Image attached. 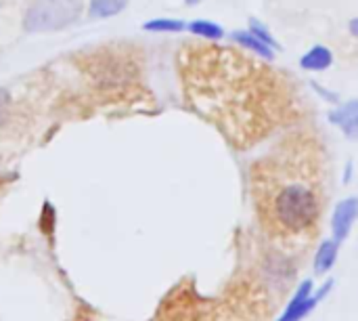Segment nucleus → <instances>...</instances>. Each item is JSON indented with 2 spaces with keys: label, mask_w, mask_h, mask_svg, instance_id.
<instances>
[{
  "label": "nucleus",
  "mask_w": 358,
  "mask_h": 321,
  "mask_svg": "<svg viewBox=\"0 0 358 321\" xmlns=\"http://www.w3.org/2000/svg\"><path fill=\"white\" fill-rule=\"evenodd\" d=\"M185 57L195 109L233 143L254 141L275 124L281 103L273 71L224 46L193 48Z\"/></svg>",
  "instance_id": "obj_1"
},
{
  "label": "nucleus",
  "mask_w": 358,
  "mask_h": 321,
  "mask_svg": "<svg viewBox=\"0 0 358 321\" xmlns=\"http://www.w3.org/2000/svg\"><path fill=\"white\" fill-rule=\"evenodd\" d=\"M268 179L264 191V210L273 227L283 233H304L321 217V191L313 183L308 158L298 160L292 153L275 160L271 172L258 175Z\"/></svg>",
  "instance_id": "obj_2"
},
{
  "label": "nucleus",
  "mask_w": 358,
  "mask_h": 321,
  "mask_svg": "<svg viewBox=\"0 0 358 321\" xmlns=\"http://www.w3.org/2000/svg\"><path fill=\"white\" fill-rule=\"evenodd\" d=\"M84 11V0H29L23 13L27 34H48L73 25Z\"/></svg>",
  "instance_id": "obj_3"
},
{
  "label": "nucleus",
  "mask_w": 358,
  "mask_h": 321,
  "mask_svg": "<svg viewBox=\"0 0 358 321\" xmlns=\"http://www.w3.org/2000/svg\"><path fill=\"white\" fill-rule=\"evenodd\" d=\"M331 288H334V280H327V284L321 286L315 292V282L313 280H304L298 286V290H296L294 299L289 301L287 309L283 311V315L277 321H302L306 315H310L313 309L331 292Z\"/></svg>",
  "instance_id": "obj_4"
},
{
  "label": "nucleus",
  "mask_w": 358,
  "mask_h": 321,
  "mask_svg": "<svg viewBox=\"0 0 358 321\" xmlns=\"http://www.w3.org/2000/svg\"><path fill=\"white\" fill-rule=\"evenodd\" d=\"M358 219V198H346L342 200L334 214H331V233H334V240H338L340 244L350 235L352 231V225Z\"/></svg>",
  "instance_id": "obj_5"
},
{
  "label": "nucleus",
  "mask_w": 358,
  "mask_h": 321,
  "mask_svg": "<svg viewBox=\"0 0 358 321\" xmlns=\"http://www.w3.org/2000/svg\"><path fill=\"white\" fill-rule=\"evenodd\" d=\"M358 101L357 99H352V101H348V103H344V105H340V107H336V109H331L329 111V122L331 124H336V126H340L350 139H358Z\"/></svg>",
  "instance_id": "obj_6"
},
{
  "label": "nucleus",
  "mask_w": 358,
  "mask_h": 321,
  "mask_svg": "<svg viewBox=\"0 0 358 321\" xmlns=\"http://www.w3.org/2000/svg\"><path fill=\"white\" fill-rule=\"evenodd\" d=\"M331 63H334V53L329 46H323V44L313 46L300 59V67L306 71H325L331 67Z\"/></svg>",
  "instance_id": "obj_7"
},
{
  "label": "nucleus",
  "mask_w": 358,
  "mask_h": 321,
  "mask_svg": "<svg viewBox=\"0 0 358 321\" xmlns=\"http://www.w3.org/2000/svg\"><path fill=\"white\" fill-rule=\"evenodd\" d=\"M231 40H235L239 46H243V48H248L252 55H256V57H262V59H266V61H271V59H275V50L271 48V46H266L262 40H258L250 29H235V32H231Z\"/></svg>",
  "instance_id": "obj_8"
},
{
  "label": "nucleus",
  "mask_w": 358,
  "mask_h": 321,
  "mask_svg": "<svg viewBox=\"0 0 358 321\" xmlns=\"http://www.w3.org/2000/svg\"><path fill=\"white\" fill-rule=\"evenodd\" d=\"M338 252H340V242L338 240H325L317 254H315V273L317 275H325L334 269L336 261H338Z\"/></svg>",
  "instance_id": "obj_9"
},
{
  "label": "nucleus",
  "mask_w": 358,
  "mask_h": 321,
  "mask_svg": "<svg viewBox=\"0 0 358 321\" xmlns=\"http://www.w3.org/2000/svg\"><path fill=\"white\" fill-rule=\"evenodd\" d=\"M187 29L193 36L210 40V42H216V40L224 38V27L220 23H216V21H210V19H193L191 23H187Z\"/></svg>",
  "instance_id": "obj_10"
},
{
  "label": "nucleus",
  "mask_w": 358,
  "mask_h": 321,
  "mask_svg": "<svg viewBox=\"0 0 358 321\" xmlns=\"http://www.w3.org/2000/svg\"><path fill=\"white\" fill-rule=\"evenodd\" d=\"M128 6V0H90L88 15L92 19H109L120 15Z\"/></svg>",
  "instance_id": "obj_11"
},
{
  "label": "nucleus",
  "mask_w": 358,
  "mask_h": 321,
  "mask_svg": "<svg viewBox=\"0 0 358 321\" xmlns=\"http://www.w3.org/2000/svg\"><path fill=\"white\" fill-rule=\"evenodd\" d=\"M145 32H182L187 29V21L182 19H170V17H157V19H149L143 23Z\"/></svg>",
  "instance_id": "obj_12"
},
{
  "label": "nucleus",
  "mask_w": 358,
  "mask_h": 321,
  "mask_svg": "<svg viewBox=\"0 0 358 321\" xmlns=\"http://www.w3.org/2000/svg\"><path fill=\"white\" fill-rule=\"evenodd\" d=\"M250 32L258 38V40H262L266 46H271L273 50H279L281 46H279V42L273 38V34L268 32V27L260 21V19H256V17H250Z\"/></svg>",
  "instance_id": "obj_13"
},
{
  "label": "nucleus",
  "mask_w": 358,
  "mask_h": 321,
  "mask_svg": "<svg viewBox=\"0 0 358 321\" xmlns=\"http://www.w3.org/2000/svg\"><path fill=\"white\" fill-rule=\"evenodd\" d=\"M10 116V93L6 88H0V126L6 124Z\"/></svg>",
  "instance_id": "obj_14"
},
{
  "label": "nucleus",
  "mask_w": 358,
  "mask_h": 321,
  "mask_svg": "<svg viewBox=\"0 0 358 321\" xmlns=\"http://www.w3.org/2000/svg\"><path fill=\"white\" fill-rule=\"evenodd\" d=\"M310 86H313V88L317 90V95H319V97H323V99H325L327 103H338V101H340V97H338L336 93H331L329 88L321 86L319 82H315V80H313V82H310Z\"/></svg>",
  "instance_id": "obj_15"
},
{
  "label": "nucleus",
  "mask_w": 358,
  "mask_h": 321,
  "mask_svg": "<svg viewBox=\"0 0 358 321\" xmlns=\"http://www.w3.org/2000/svg\"><path fill=\"white\" fill-rule=\"evenodd\" d=\"M348 29H350V34H352L355 38H358V17H355V19L348 23Z\"/></svg>",
  "instance_id": "obj_16"
},
{
  "label": "nucleus",
  "mask_w": 358,
  "mask_h": 321,
  "mask_svg": "<svg viewBox=\"0 0 358 321\" xmlns=\"http://www.w3.org/2000/svg\"><path fill=\"white\" fill-rule=\"evenodd\" d=\"M352 181V162L346 164V175H344V183H350Z\"/></svg>",
  "instance_id": "obj_17"
},
{
  "label": "nucleus",
  "mask_w": 358,
  "mask_h": 321,
  "mask_svg": "<svg viewBox=\"0 0 358 321\" xmlns=\"http://www.w3.org/2000/svg\"><path fill=\"white\" fill-rule=\"evenodd\" d=\"M185 2H187V4H191V6H193V4H197V2H201V0H185Z\"/></svg>",
  "instance_id": "obj_18"
},
{
  "label": "nucleus",
  "mask_w": 358,
  "mask_h": 321,
  "mask_svg": "<svg viewBox=\"0 0 358 321\" xmlns=\"http://www.w3.org/2000/svg\"><path fill=\"white\" fill-rule=\"evenodd\" d=\"M357 124H358V120H357Z\"/></svg>",
  "instance_id": "obj_19"
}]
</instances>
